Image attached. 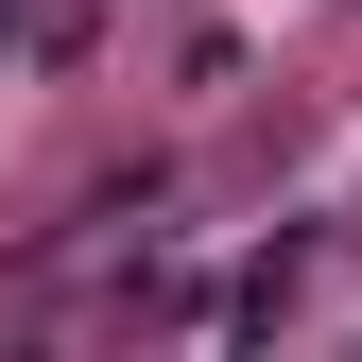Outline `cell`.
<instances>
[{
    "instance_id": "1",
    "label": "cell",
    "mask_w": 362,
    "mask_h": 362,
    "mask_svg": "<svg viewBox=\"0 0 362 362\" xmlns=\"http://www.w3.org/2000/svg\"><path fill=\"white\" fill-rule=\"evenodd\" d=\"M86 35V0H0V52H69Z\"/></svg>"
}]
</instances>
